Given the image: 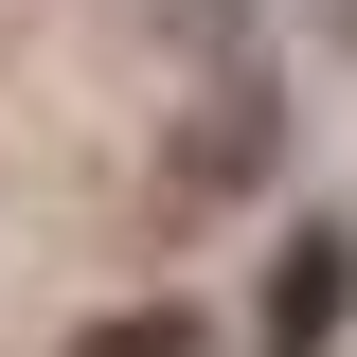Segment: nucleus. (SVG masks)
Returning a JSON list of instances; mask_svg holds the SVG:
<instances>
[{"label":"nucleus","mask_w":357,"mask_h":357,"mask_svg":"<svg viewBox=\"0 0 357 357\" xmlns=\"http://www.w3.org/2000/svg\"><path fill=\"white\" fill-rule=\"evenodd\" d=\"M340 321H357V232H340V215H304L286 250H268V304H250V340H268V357H321Z\"/></svg>","instance_id":"nucleus-1"},{"label":"nucleus","mask_w":357,"mask_h":357,"mask_svg":"<svg viewBox=\"0 0 357 357\" xmlns=\"http://www.w3.org/2000/svg\"><path fill=\"white\" fill-rule=\"evenodd\" d=\"M89 357H197V321H107Z\"/></svg>","instance_id":"nucleus-2"}]
</instances>
